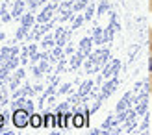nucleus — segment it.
Masks as SVG:
<instances>
[{
	"mask_svg": "<svg viewBox=\"0 0 152 135\" xmlns=\"http://www.w3.org/2000/svg\"><path fill=\"white\" fill-rule=\"evenodd\" d=\"M30 124L34 126V128H41L43 126V120H41V115H30Z\"/></svg>",
	"mask_w": 152,
	"mask_h": 135,
	"instance_id": "2",
	"label": "nucleus"
},
{
	"mask_svg": "<svg viewBox=\"0 0 152 135\" xmlns=\"http://www.w3.org/2000/svg\"><path fill=\"white\" fill-rule=\"evenodd\" d=\"M52 124V115L48 113V115H45V126H50Z\"/></svg>",
	"mask_w": 152,
	"mask_h": 135,
	"instance_id": "4",
	"label": "nucleus"
},
{
	"mask_svg": "<svg viewBox=\"0 0 152 135\" xmlns=\"http://www.w3.org/2000/svg\"><path fill=\"white\" fill-rule=\"evenodd\" d=\"M74 126H76V128H82V126H83V115H74Z\"/></svg>",
	"mask_w": 152,
	"mask_h": 135,
	"instance_id": "3",
	"label": "nucleus"
},
{
	"mask_svg": "<svg viewBox=\"0 0 152 135\" xmlns=\"http://www.w3.org/2000/svg\"><path fill=\"white\" fill-rule=\"evenodd\" d=\"M150 48H152V44H150Z\"/></svg>",
	"mask_w": 152,
	"mask_h": 135,
	"instance_id": "7",
	"label": "nucleus"
},
{
	"mask_svg": "<svg viewBox=\"0 0 152 135\" xmlns=\"http://www.w3.org/2000/svg\"><path fill=\"white\" fill-rule=\"evenodd\" d=\"M148 70L152 72V57H150V65H148Z\"/></svg>",
	"mask_w": 152,
	"mask_h": 135,
	"instance_id": "6",
	"label": "nucleus"
},
{
	"mask_svg": "<svg viewBox=\"0 0 152 135\" xmlns=\"http://www.w3.org/2000/svg\"><path fill=\"white\" fill-rule=\"evenodd\" d=\"M2 126H4V117L0 115V128H2Z\"/></svg>",
	"mask_w": 152,
	"mask_h": 135,
	"instance_id": "5",
	"label": "nucleus"
},
{
	"mask_svg": "<svg viewBox=\"0 0 152 135\" xmlns=\"http://www.w3.org/2000/svg\"><path fill=\"white\" fill-rule=\"evenodd\" d=\"M13 122H15L17 128H26L28 122H30V115L26 113L24 109H17L13 113Z\"/></svg>",
	"mask_w": 152,
	"mask_h": 135,
	"instance_id": "1",
	"label": "nucleus"
}]
</instances>
